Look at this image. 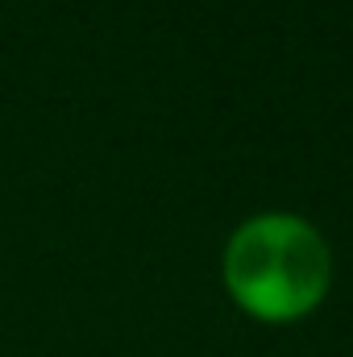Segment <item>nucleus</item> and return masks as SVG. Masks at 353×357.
Wrapping results in <instances>:
<instances>
[{
	"instance_id": "nucleus-1",
	"label": "nucleus",
	"mask_w": 353,
	"mask_h": 357,
	"mask_svg": "<svg viewBox=\"0 0 353 357\" xmlns=\"http://www.w3.org/2000/svg\"><path fill=\"white\" fill-rule=\"evenodd\" d=\"M333 282L329 241L291 212H262L237 225L225 245L229 295L266 324L308 316Z\"/></svg>"
}]
</instances>
